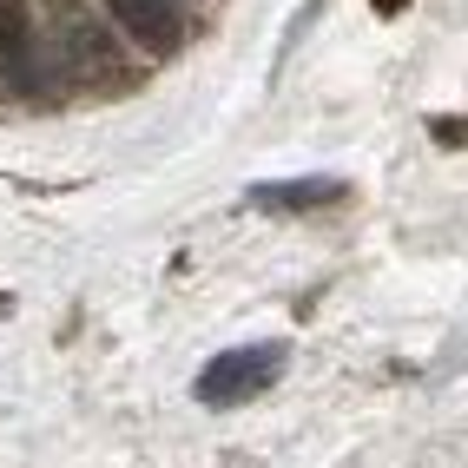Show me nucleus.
Segmentation results:
<instances>
[{
    "instance_id": "obj_1",
    "label": "nucleus",
    "mask_w": 468,
    "mask_h": 468,
    "mask_svg": "<svg viewBox=\"0 0 468 468\" xmlns=\"http://www.w3.org/2000/svg\"><path fill=\"white\" fill-rule=\"evenodd\" d=\"M284 363H291V343H238V350H218L198 369L192 396L205 410H244L251 396H264L277 377H284Z\"/></svg>"
},
{
    "instance_id": "obj_2",
    "label": "nucleus",
    "mask_w": 468,
    "mask_h": 468,
    "mask_svg": "<svg viewBox=\"0 0 468 468\" xmlns=\"http://www.w3.org/2000/svg\"><path fill=\"white\" fill-rule=\"evenodd\" d=\"M106 14L126 27V34L145 47V53H172L185 40V14L178 0H106Z\"/></svg>"
},
{
    "instance_id": "obj_3",
    "label": "nucleus",
    "mask_w": 468,
    "mask_h": 468,
    "mask_svg": "<svg viewBox=\"0 0 468 468\" xmlns=\"http://www.w3.org/2000/svg\"><path fill=\"white\" fill-rule=\"evenodd\" d=\"M343 192H350L343 178H264V185H251V205L258 211H310V205H330Z\"/></svg>"
},
{
    "instance_id": "obj_4",
    "label": "nucleus",
    "mask_w": 468,
    "mask_h": 468,
    "mask_svg": "<svg viewBox=\"0 0 468 468\" xmlns=\"http://www.w3.org/2000/svg\"><path fill=\"white\" fill-rule=\"evenodd\" d=\"M0 67H7L20 86H34L40 67H34V34H27V14L14 0H0Z\"/></svg>"
},
{
    "instance_id": "obj_5",
    "label": "nucleus",
    "mask_w": 468,
    "mask_h": 468,
    "mask_svg": "<svg viewBox=\"0 0 468 468\" xmlns=\"http://www.w3.org/2000/svg\"><path fill=\"white\" fill-rule=\"evenodd\" d=\"M369 7H377V14H402L410 0H369Z\"/></svg>"
}]
</instances>
